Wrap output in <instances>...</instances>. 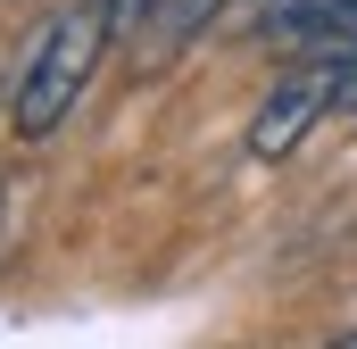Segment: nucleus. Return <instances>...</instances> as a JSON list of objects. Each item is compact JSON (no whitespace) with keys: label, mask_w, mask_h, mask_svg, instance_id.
<instances>
[{"label":"nucleus","mask_w":357,"mask_h":349,"mask_svg":"<svg viewBox=\"0 0 357 349\" xmlns=\"http://www.w3.org/2000/svg\"><path fill=\"white\" fill-rule=\"evenodd\" d=\"M108 42H116V8H108V0H67V8H50V17L25 34V50H17L8 133H17V142H50V133L84 108Z\"/></svg>","instance_id":"f257e3e1"},{"label":"nucleus","mask_w":357,"mask_h":349,"mask_svg":"<svg viewBox=\"0 0 357 349\" xmlns=\"http://www.w3.org/2000/svg\"><path fill=\"white\" fill-rule=\"evenodd\" d=\"M324 117H341V67H324V59H291V75L258 100V117H250V158H266L282 167Z\"/></svg>","instance_id":"f03ea898"},{"label":"nucleus","mask_w":357,"mask_h":349,"mask_svg":"<svg viewBox=\"0 0 357 349\" xmlns=\"http://www.w3.org/2000/svg\"><path fill=\"white\" fill-rule=\"evenodd\" d=\"M266 42L282 50V59H324V67H349V59H357V0L316 8V17H291V25H266Z\"/></svg>","instance_id":"7ed1b4c3"},{"label":"nucleus","mask_w":357,"mask_h":349,"mask_svg":"<svg viewBox=\"0 0 357 349\" xmlns=\"http://www.w3.org/2000/svg\"><path fill=\"white\" fill-rule=\"evenodd\" d=\"M25 208H33V183L17 167H0V266H8V250L25 242Z\"/></svg>","instance_id":"20e7f679"},{"label":"nucleus","mask_w":357,"mask_h":349,"mask_svg":"<svg viewBox=\"0 0 357 349\" xmlns=\"http://www.w3.org/2000/svg\"><path fill=\"white\" fill-rule=\"evenodd\" d=\"M216 8H225V0H167L158 17H167V34H199V25H208Z\"/></svg>","instance_id":"39448f33"},{"label":"nucleus","mask_w":357,"mask_h":349,"mask_svg":"<svg viewBox=\"0 0 357 349\" xmlns=\"http://www.w3.org/2000/svg\"><path fill=\"white\" fill-rule=\"evenodd\" d=\"M316 8H341V0H258V34L266 25H291V17H316Z\"/></svg>","instance_id":"423d86ee"},{"label":"nucleus","mask_w":357,"mask_h":349,"mask_svg":"<svg viewBox=\"0 0 357 349\" xmlns=\"http://www.w3.org/2000/svg\"><path fill=\"white\" fill-rule=\"evenodd\" d=\"M349 108H357V59L341 67V117H349Z\"/></svg>","instance_id":"0eeeda50"}]
</instances>
